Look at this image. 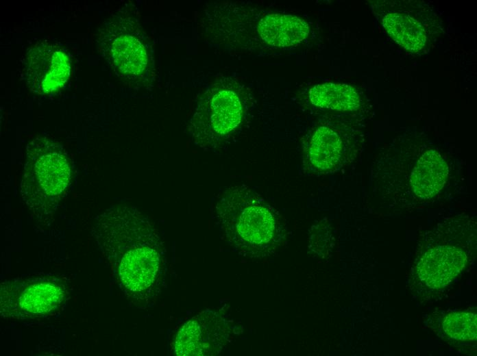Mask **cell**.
Here are the masks:
<instances>
[{"label": "cell", "instance_id": "6da1fadb", "mask_svg": "<svg viewBox=\"0 0 477 356\" xmlns=\"http://www.w3.org/2000/svg\"><path fill=\"white\" fill-rule=\"evenodd\" d=\"M92 233L126 294L147 300L160 291L165 248L152 222L140 211L111 207L97 216Z\"/></svg>", "mask_w": 477, "mask_h": 356}, {"label": "cell", "instance_id": "7a4b0ae2", "mask_svg": "<svg viewBox=\"0 0 477 356\" xmlns=\"http://www.w3.org/2000/svg\"><path fill=\"white\" fill-rule=\"evenodd\" d=\"M208 42L236 52L261 53L295 47L310 34L302 18L244 2L213 3L200 19Z\"/></svg>", "mask_w": 477, "mask_h": 356}, {"label": "cell", "instance_id": "3957f363", "mask_svg": "<svg viewBox=\"0 0 477 356\" xmlns=\"http://www.w3.org/2000/svg\"><path fill=\"white\" fill-rule=\"evenodd\" d=\"M212 218L223 238L245 257L269 256L286 238L279 212L245 185L221 190L212 203Z\"/></svg>", "mask_w": 477, "mask_h": 356}, {"label": "cell", "instance_id": "277c9868", "mask_svg": "<svg viewBox=\"0 0 477 356\" xmlns=\"http://www.w3.org/2000/svg\"><path fill=\"white\" fill-rule=\"evenodd\" d=\"M96 42L99 53L125 82L138 88L153 84V46L132 3L124 4L105 20L98 28Z\"/></svg>", "mask_w": 477, "mask_h": 356}, {"label": "cell", "instance_id": "5b68a950", "mask_svg": "<svg viewBox=\"0 0 477 356\" xmlns=\"http://www.w3.org/2000/svg\"><path fill=\"white\" fill-rule=\"evenodd\" d=\"M251 105L243 84L230 77L218 78L201 94L188 122V134L203 150H219L242 130Z\"/></svg>", "mask_w": 477, "mask_h": 356}, {"label": "cell", "instance_id": "8992f818", "mask_svg": "<svg viewBox=\"0 0 477 356\" xmlns=\"http://www.w3.org/2000/svg\"><path fill=\"white\" fill-rule=\"evenodd\" d=\"M71 178L69 159L61 144L42 136L27 144L21 194L37 217H47L55 211Z\"/></svg>", "mask_w": 477, "mask_h": 356}, {"label": "cell", "instance_id": "52a82bcc", "mask_svg": "<svg viewBox=\"0 0 477 356\" xmlns=\"http://www.w3.org/2000/svg\"><path fill=\"white\" fill-rule=\"evenodd\" d=\"M356 132L343 124H315L303 142L304 168L308 173H329L351 162L357 152Z\"/></svg>", "mask_w": 477, "mask_h": 356}, {"label": "cell", "instance_id": "ba28073f", "mask_svg": "<svg viewBox=\"0 0 477 356\" xmlns=\"http://www.w3.org/2000/svg\"><path fill=\"white\" fill-rule=\"evenodd\" d=\"M22 78L27 88L40 95H49L62 88L71 75L69 55L58 45L38 42L27 51Z\"/></svg>", "mask_w": 477, "mask_h": 356}, {"label": "cell", "instance_id": "9c48e42d", "mask_svg": "<svg viewBox=\"0 0 477 356\" xmlns=\"http://www.w3.org/2000/svg\"><path fill=\"white\" fill-rule=\"evenodd\" d=\"M225 320L218 313L205 310L188 320L174 341L177 355H211L219 352L228 337Z\"/></svg>", "mask_w": 477, "mask_h": 356}, {"label": "cell", "instance_id": "30bf717a", "mask_svg": "<svg viewBox=\"0 0 477 356\" xmlns=\"http://www.w3.org/2000/svg\"><path fill=\"white\" fill-rule=\"evenodd\" d=\"M467 255L461 246L450 244L429 249L420 258L415 272L430 288L445 286L465 267Z\"/></svg>", "mask_w": 477, "mask_h": 356}, {"label": "cell", "instance_id": "8fae6325", "mask_svg": "<svg viewBox=\"0 0 477 356\" xmlns=\"http://www.w3.org/2000/svg\"><path fill=\"white\" fill-rule=\"evenodd\" d=\"M448 175V166L439 153L428 150L415 162L408 180L412 193L421 200L437 194L443 188Z\"/></svg>", "mask_w": 477, "mask_h": 356}, {"label": "cell", "instance_id": "7c38bea8", "mask_svg": "<svg viewBox=\"0 0 477 356\" xmlns=\"http://www.w3.org/2000/svg\"><path fill=\"white\" fill-rule=\"evenodd\" d=\"M304 99L313 107L338 112H353L360 105L356 89L345 84L325 83L315 85L304 93Z\"/></svg>", "mask_w": 477, "mask_h": 356}, {"label": "cell", "instance_id": "4fadbf2b", "mask_svg": "<svg viewBox=\"0 0 477 356\" xmlns=\"http://www.w3.org/2000/svg\"><path fill=\"white\" fill-rule=\"evenodd\" d=\"M64 296V291L58 283L42 281L24 288L18 296L19 308L27 314H39L57 307Z\"/></svg>", "mask_w": 477, "mask_h": 356}, {"label": "cell", "instance_id": "5bb4252c", "mask_svg": "<svg viewBox=\"0 0 477 356\" xmlns=\"http://www.w3.org/2000/svg\"><path fill=\"white\" fill-rule=\"evenodd\" d=\"M382 24L389 36L401 47L412 52L421 50L426 42L424 28L410 16L402 13H389Z\"/></svg>", "mask_w": 477, "mask_h": 356}, {"label": "cell", "instance_id": "9a60e30c", "mask_svg": "<svg viewBox=\"0 0 477 356\" xmlns=\"http://www.w3.org/2000/svg\"><path fill=\"white\" fill-rule=\"evenodd\" d=\"M442 325L448 335L459 341L476 338V315L470 312H454L446 316Z\"/></svg>", "mask_w": 477, "mask_h": 356}]
</instances>
